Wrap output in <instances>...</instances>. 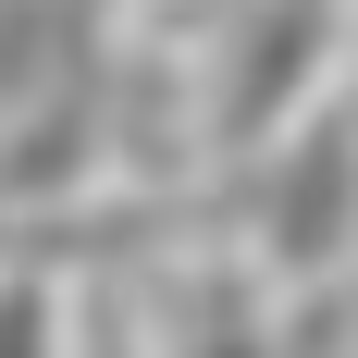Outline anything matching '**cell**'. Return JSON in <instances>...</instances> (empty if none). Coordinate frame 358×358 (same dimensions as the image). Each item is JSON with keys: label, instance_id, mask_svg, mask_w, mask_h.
I'll return each instance as SVG.
<instances>
[{"label": "cell", "instance_id": "4", "mask_svg": "<svg viewBox=\"0 0 358 358\" xmlns=\"http://www.w3.org/2000/svg\"><path fill=\"white\" fill-rule=\"evenodd\" d=\"M0 358H74V248L0 259Z\"/></svg>", "mask_w": 358, "mask_h": 358}, {"label": "cell", "instance_id": "6", "mask_svg": "<svg viewBox=\"0 0 358 358\" xmlns=\"http://www.w3.org/2000/svg\"><path fill=\"white\" fill-rule=\"evenodd\" d=\"M25 248H74V259H124L136 235H99L87 210H74V222H0V259H25Z\"/></svg>", "mask_w": 358, "mask_h": 358}, {"label": "cell", "instance_id": "2", "mask_svg": "<svg viewBox=\"0 0 358 358\" xmlns=\"http://www.w3.org/2000/svg\"><path fill=\"white\" fill-rule=\"evenodd\" d=\"M334 50H346V0H235L210 50V99H198L210 161H248L285 124H309L334 87Z\"/></svg>", "mask_w": 358, "mask_h": 358}, {"label": "cell", "instance_id": "5", "mask_svg": "<svg viewBox=\"0 0 358 358\" xmlns=\"http://www.w3.org/2000/svg\"><path fill=\"white\" fill-rule=\"evenodd\" d=\"M74 358H148V334L124 322L111 285H74Z\"/></svg>", "mask_w": 358, "mask_h": 358}, {"label": "cell", "instance_id": "3", "mask_svg": "<svg viewBox=\"0 0 358 358\" xmlns=\"http://www.w3.org/2000/svg\"><path fill=\"white\" fill-rule=\"evenodd\" d=\"M346 346H358V296L346 285L272 296L235 259H198L161 296V358H346Z\"/></svg>", "mask_w": 358, "mask_h": 358}, {"label": "cell", "instance_id": "7", "mask_svg": "<svg viewBox=\"0 0 358 358\" xmlns=\"http://www.w3.org/2000/svg\"><path fill=\"white\" fill-rule=\"evenodd\" d=\"M74 13H87V25H111V13H124V0H74Z\"/></svg>", "mask_w": 358, "mask_h": 358}, {"label": "cell", "instance_id": "1", "mask_svg": "<svg viewBox=\"0 0 358 358\" xmlns=\"http://www.w3.org/2000/svg\"><path fill=\"white\" fill-rule=\"evenodd\" d=\"M222 259L272 296H309V285H346V248H358V124L346 111H309L285 124L272 148L222 161Z\"/></svg>", "mask_w": 358, "mask_h": 358}]
</instances>
